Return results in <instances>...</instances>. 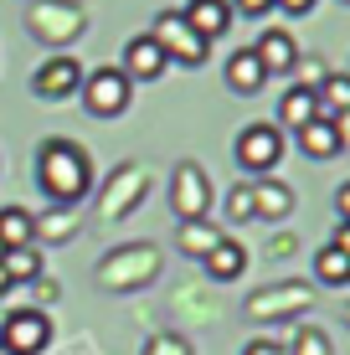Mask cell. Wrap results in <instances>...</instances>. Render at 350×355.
<instances>
[{"instance_id": "6da1fadb", "label": "cell", "mask_w": 350, "mask_h": 355, "mask_svg": "<svg viewBox=\"0 0 350 355\" xmlns=\"http://www.w3.org/2000/svg\"><path fill=\"white\" fill-rule=\"evenodd\" d=\"M36 186L46 191V201H52V206H78L82 196L93 191V160H88V150H82L78 139H62V134L42 139V150H36Z\"/></svg>"}, {"instance_id": "7a4b0ae2", "label": "cell", "mask_w": 350, "mask_h": 355, "mask_svg": "<svg viewBox=\"0 0 350 355\" xmlns=\"http://www.w3.org/2000/svg\"><path fill=\"white\" fill-rule=\"evenodd\" d=\"M155 273H160V248H150V242L119 248V252H108L98 263V284L114 288V293H134L144 284H155Z\"/></svg>"}, {"instance_id": "3957f363", "label": "cell", "mask_w": 350, "mask_h": 355, "mask_svg": "<svg viewBox=\"0 0 350 355\" xmlns=\"http://www.w3.org/2000/svg\"><path fill=\"white\" fill-rule=\"evenodd\" d=\"M150 36L160 42V52H165V62H170V67H201V62H207V52H211V42L191 26L180 10H160L155 26H150Z\"/></svg>"}, {"instance_id": "277c9868", "label": "cell", "mask_w": 350, "mask_h": 355, "mask_svg": "<svg viewBox=\"0 0 350 355\" xmlns=\"http://www.w3.org/2000/svg\"><path fill=\"white\" fill-rule=\"evenodd\" d=\"M309 304H315V288L299 284V278H283V284H268L258 293H247L243 314L258 324H279V320H294V314H304Z\"/></svg>"}, {"instance_id": "5b68a950", "label": "cell", "mask_w": 350, "mask_h": 355, "mask_svg": "<svg viewBox=\"0 0 350 355\" xmlns=\"http://www.w3.org/2000/svg\"><path fill=\"white\" fill-rule=\"evenodd\" d=\"M26 26H31L36 42H46V46H72L88 31V16H82V6H72V0H36L26 10Z\"/></svg>"}, {"instance_id": "8992f818", "label": "cell", "mask_w": 350, "mask_h": 355, "mask_svg": "<svg viewBox=\"0 0 350 355\" xmlns=\"http://www.w3.org/2000/svg\"><path fill=\"white\" fill-rule=\"evenodd\" d=\"M129 93H134V83L124 78V67H93V72H82V108H88L93 119H119L129 108Z\"/></svg>"}, {"instance_id": "52a82bcc", "label": "cell", "mask_w": 350, "mask_h": 355, "mask_svg": "<svg viewBox=\"0 0 350 355\" xmlns=\"http://www.w3.org/2000/svg\"><path fill=\"white\" fill-rule=\"evenodd\" d=\"M237 165L252 170V175H273L279 170V160L288 155V144H283V129L279 124H247L243 134H237Z\"/></svg>"}, {"instance_id": "ba28073f", "label": "cell", "mask_w": 350, "mask_h": 355, "mask_svg": "<svg viewBox=\"0 0 350 355\" xmlns=\"http://www.w3.org/2000/svg\"><path fill=\"white\" fill-rule=\"evenodd\" d=\"M52 345V314L46 309H16L0 324V350L6 355H42Z\"/></svg>"}, {"instance_id": "9c48e42d", "label": "cell", "mask_w": 350, "mask_h": 355, "mask_svg": "<svg viewBox=\"0 0 350 355\" xmlns=\"http://www.w3.org/2000/svg\"><path fill=\"white\" fill-rule=\"evenodd\" d=\"M170 206L180 222H201V216L211 211V180L207 170H201L196 160H180L175 175H170Z\"/></svg>"}, {"instance_id": "30bf717a", "label": "cell", "mask_w": 350, "mask_h": 355, "mask_svg": "<svg viewBox=\"0 0 350 355\" xmlns=\"http://www.w3.org/2000/svg\"><path fill=\"white\" fill-rule=\"evenodd\" d=\"M82 88V62L72 52H52L42 67L31 72V93L46 98V103H62V98H78Z\"/></svg>"}, {"instance_id": "8fae6325", "label": "cell", "mask_w": 350, "mask_h": 355, "mask_svg": "<svg viewBox=\"0 0 350 355\" xmlns=\"http://www.w3.org/2000/svg\"><path fill=\"white\" fill-rule=\"evenodd\" d=\"M252 57L263 62V72H268V78H288V72H294V62H299V46H294V36H288L283 26H268L258 42H252Z\"/></svg>"}, {"instance_id": "7c38bea8", "label": "cell", "mask_w": 350, "mask_h": 355, "mask_svg": "<svg viewBox=\"0 0 350 355\" xmlns=\"http://www.w3.org/2000/svg\"><path fill=\"white\" fill-rule=\"evenodd\" d=\"M119 67H124L129 83H155V78H165V67H170V62H165L160 42L144 31V36H134V42L124 46V62H119Z\"/></svg>"}, {"instance_id": "4fadbf2b", "label": "cell", "mask_w": 350, "mask_h": 355, "mask_svg": "<svg viewBox=\"0 0 350 355\" xmlns=\"http://www.w3.org/2000/svg\"><path fill=\"white\" fill-rule=\"evenodd\" d=\"M201 268H207L211 284H232V278H243V268H247V248L237 237H222L207 258H201Z\"/></svg>"}, {"instance_id": "5bb4252c", "label": "cell", "mask_w": 350, "mask_h": 355, "mask_svg": "<svg viewBox=\"0 0 350 355\" xmlns=\"http://www.w3.org/2000/svg\"><path fill=\"white\" fill-rule=\"evenodd\" d=\"M180 16L207 36V42H216V36L232 26V0H186V6H180Z\"/></svg>"}, {"instance_id": "9a60e30c", "label": "cell", "mask_w": 350, "mask_h": 355, "mask_svg": "<svg viewBox=\"0 0 350 355\" xmlns=\"http://www.w3.org/2000/svg\"><path fill=\"white\" fill-rule=\"evenodd\" d=\"M227 88L243 93V98H252V93L268 88V72H263V62L252 57V46H243V52L227 57Z\"/></svg>"}, {"instance_id": "2e32d148", "label": "cell", "mask_w": 350, "mask_h": 355, "mask_svg": "<svg viewBox=\"0 0 350 355\" xmlns=\"http://www.w3.org/2000/svg\"><path fill=\"white\" fill-rule=\"evenodd\" d=\"M294 139H299V150H304L309 160H335V155H345L340 150V134H335V119H309Z\"/></svg>"}, {"instance_id": "e0dca14e", "label": "cell", "mask_w": 350, "mask_h": 355, "mask_svg": "<svg viewBox=\"0 0 350 355\" xmlns=\"http://www.w3.org/2000/svg\"><path fill=\"white\" fill-rule=\"evenodd\" d=\"M315 108H320V119L350 114V72H324L315 88Z\"/></svg>"}, {"instance_id": "ac0fdd59", "label": "cell", "mask_w": 350, "mask_h": 355, "mask_svg": "<svg viewBox=\"0 0 350 355\" xmlns=\"http://www.w3.org/2000/svg\"><path fill=\"white\" fill-rule=\"evenodd\" d=\"M134 186H144V170L139 165H124V170H119V175H114V201H103V222H119V216H129V211H134V206H139V191Z\"/></svg>"}, {"instance_id": "d6986e66", "label": "cell", "mask_w": 350, "mask_h": 355, "mask_svg": "<svg viewBox=\"0 0 350 355\" xmlns=\"http://www.w3.org/2000/svg\"><path fill=\"white\" fill-rule=\"evenodd\" d=\"M309 119H320V108H315V93H309V88H299V83H294V88H288L283 98H279V129H304L309 124Z\"/></svg>"}, {"instance_id": "ffe728a7", "label": "cell", "mask_w": 350, "mask_h": 355, "mask_svg": "<svg viewBox=\"0 0 350 355\" xmlns=\"http://www.w3.org/2000/svg\"><path fill=\"white\" fill-rule=\"evenodd\" d=\"M294 211V191L283 180H258L252 186V216H288Z\"/></svg>"}, {"instance_id": "44dd1931", "label": "cell", "mask_w": 350, "mask_h": 355, "mask_svg": "<svg viewBox=\"0 0 350 355\" xmlns=\"http://www.w3.org/2000/svg\"><path fill=\"white\" fill-rule=\"evenodd\" d=\"M216 242H222V232H216L207 216H201V222H180V227H175V248L186 252V258H207Z\"/></svg>"}, {"instance_id": "7402d4cb", "label": "cell", "mask_w": 350, "mask_h": 355, "mask_svg": "<svg viewBox=\"0 0 350 355\" xmlns=\"http://www.w3.org/2000/svg\"><path fill=\"white\" fill-rule=\"evenodd\" d=\"M0 242H6V248H31L36 242V211L6 206V211H0Z\"/></svg>"}, {"instance_id": "603a6c76", "label": "cell", "mask_w": 350, "mask_h": 355, "mask_svg": "<svg viewBox=\"0 0 350 355\" xmlns=\"http://www.w3.org/2000/svg\"><path fill=\"white\" fill-rule=\"evenodd\" d=\"M78 237V216L72 206H52V211L36 216V242H72Z\"/></svg>"}, {"instance_id": "cb8c5ba5", "label": "cell", "mask_w": 350, "mask_h": 355, "mask_svg": "<svg viewBox=\"0 0 350 355\" xmlns=\"http://www.w3.org/2000/svg\"><path fill=\"white\" fill-rule=\"evenodd\" d=\"M0 268L10 273V284H36L42 278V248H6V258H0Z\"/></svg>"}, {"instance_id": "d4e9b609", "label": "cell", "mask_w": 350, "mask_h": 355, "mask_svg": "<svg viewBox=\"0 0 350 355\" xmlns=\"http://www.w3.org/2000/svg\"><path fill=\"white\" fill-rule=\"evenodd\" d=\"M315 278L324 288H345L350 284V258H345V252H335V248H320L315 252Z\"/></svg>"}, {"instance_id": "484cf974", "label": "cell", "mask_w": 350, "mask_h": 355, "mask_svg": "<svg viewBox=\"0 0 350 355\" xmlns=\"http://www.w3.org/2000/svg\"><path fill=\"white\" fill-rule=\"evenodd\" d=\"M288 355H335V345H330V335H324L320 324H304L288 340Z\"/></svg>"}, {"instance_id": "4316f807", "label": "cell", "mask_w": 350, "mask_h": 355, "mask_svg": "<svg viewBox=\"0 0 350 355\" xmlns=\"http://www.w3.org/2000/svg\"><path fill=\"white\" fill-rule=\"evenodd\" d=\"M144 355H196V350H191V340H180V335H150Z\"/></svg>"}, {"instance_id": "83f0119b", "label": "cell", "mask_w": 350, "mask_h": 355, "mask_svg": "<svg viewBox=\"0 0 350 355\" xmlns=\"http://www.w3.org/2000/svg\"><path fill=\"white\" fill-rule=\"evenodd\" d=\"M227 216H232V222H252V186H232V196H227Z\"/></svg>"}, {"instance_id": "f1b7e54d", "label": "cell", "mask_w": 350, "mask_h": 355, "mask_svg": "<svg viewBox=\"0 0 350 355\" xmlns=\"http://www.w3.org/2000/svg\"><path fill=\"white\" fill-rule=\"evenodd\" d=\"M320 67H324L320 57H299V62H294V78H299V88H309V93H315V88H320V78H324Z\"/></svg>"}, {"instance_id": "f546056e", "label": "cell", "mask_w": 350, "mask_h": 355, "mask_svg": "<svg viewBox=\"0 0 350 355\" xmlns=\"http://www.w3.org/2000/svg\"><path fill=\"white\" fill-rule=\"evenodd\" d=\"M243 355H288V345H279V340H268V335H263V340H247Z\"/></svg>"}, {"instance_id": "4dcf8cb0", "label": "cell", "mask_w": 350, "mask_h": 355, "mask_svg": "<svg viewBox=\"0 0 350 355\" xmlns=\"http://www.w3.org/2000/svg\"><path fill=\"white\" fill-rule=\"evenodd\" d=\"M279 10H288V16H309V10L320 6V0H273Z\"/></svg>"}, {"instance_id": "1f68e13d", "label": "cell", "mask_w": 350, "mask_h": 355, "mask_svg": "<svg viewBox=\"0 0 350 355\" xmlns=\"http://www.w3.org/2000/svg\"><path fill=\"white\" fill-rule=\"evenodd\" d=\"M237 10H243V16H268L273 10V0H232Z\"/></svg>"}, {"instance_id": "d6a6232c", "label": "cell", "mask_w": 350, "mask_h": 355, "mask_svg": "<svg viewBox=\"0 0 350 355\" xmlns=\"http://www.w3.org/2000/svg\"><path fill=\"white\" fill-rule=\"evenodd\" d=\"M335 211H340V222H350V180H340V191H335Z\"/></svg>"}, {"instance_id": "836d02e7", "label": "cell", "mask_w": 350, "mask_h": 355, "mask_svg": "<svg viewBox=\"0 0 350 355\" xmlns=\"http://www.w3.org/2000/svg\"><path fill=\"white\" fill-rule=\"evenodd\" d=\"M330 248H335V252H345V258H350V222H340V232H335V242H330Z\"/></svg>"}, {"instance_id": "e575fe53", "label": "cell", "mask_w": 350, "mask_h": 355, "mask_svg": "<svg viewBox=\"0 0 350 355\" xmlns=\"http://www.w3.org/2000/svg\"><path fill=\"white\" fill-rule=\"evenodd\" d=\"M335 134H340V150H350V114L335 119Z\"/></svg>"}, {"instance_id": "d590c367", "label": "cell", "mask_w": 350, "mask_h": 355, "mask_svg": "<svg viewBox=\"0 0 350 355\" xmlns=\"http://www.w3.org/2000/svg\"><path fill=\"white\" fill-rule=\"evenodd\" d=\"M10 288H16V284H10V273H6V268H0V299H6Z\"/></svg>"}, {"instance_id": "8d00e7d4", "label": "cell", "mask_w": 350, "mask_h": 355, "mask_svg": "<svg viewBox=\"0 0 350 355\" xmlns=\"http://www.w3.org/2000/svg\"><path fill=\"white\" fill-rule=\"evenodd\" d=\"M0 258H6V242H0Z\"/></svg>"}, {"instance_id": "74e56055", "label": "cell", "mask_w": 350, "mask_h": 355, "mask_svg": "<svg viewBox=\"0 0 350 355\" xmlns=\"http://www.w3.org/2000/svg\"><path fill=\"white\" fill-rule=\"evenodd\" d=\"M340 6H350V0H340Z\"/></svg>"}, {"instance_id": "f35d334b", "label": "cell", "mask_w": 350, "mask_h": 355, "mask_svg": "<svg viewBox=\"0 0 350 355\" xmlns=\"http://www.w3.org/2000/svg\"><path fill=\"white\" fill-rule=\"evenodd\" d=\"M345 320H350V309H345Z\"/></svg>"}]
</instances>
